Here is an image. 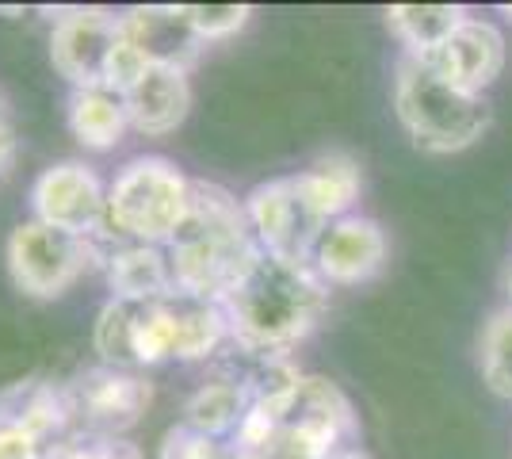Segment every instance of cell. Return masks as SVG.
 <instances>
[{
	"mask_svg": "<svg viewBox=\"0 0 512 459\" xmlns=\"http://www.w3.org/2000/svg\"><path fill=\"white\" fill-rule=\"evenodd\" d=\"M383 226L367 215H344L329 222L310 249V268L325 287H356L379 276L386 264Z\"/></svg>",
	"mask_w": 512,
	"mask_h": 459,
	"instance_id": "obj_11",
	"label": "cell"
},
{
	"mask_svg": "<svg viewBox=\"0 0 512 459\" xmlns=\"http://www.w3.org/2000/svg\"><path fill=\"white\" fill-rule=\"evenodd\" d=\"M172 264V284L184 295L222 303L260 257L245 203L230 196L222 184L195 180L192 207L180 230L165 245Z\"/></svg>",
	"mask_w": 512,
	"mask_h": 459,
	"instance_id": "obj_3",
	"label": "cell"
},
{
	"mask_svg": "<svg viewBox=\"0 0 512 459\" xmlns=\"http://www.w3.org/2000/svg\"><path fill=\"white\" fill-rule=\"evenodd\" d=\"M394 115L425 153L470 150L490 131L493 108L486 96H467L436 77L425 58L402 54L394 69Z\"/></svg>",
	"mask_w": 512,
	"mask_h": 459,
	"instance_id": "obj_4",
	"label": "cell"
},
{
	"mask_svg": "<svg viewBox=\"0 0 512 459\" xmlns=\"http://www.w3.org/2000/svg\"><path fill=\"white\" fill-rule=\"evenodd\" d=\"M425 62L451 88L467 96H486V88L505 69V35L493 20L467 16L432 54H425Z\"/></svg>",
	"mask_w": 512,
	"mask_h": 459,
	"instance_id": "obj_13",
	"label": "cell"
},
{
	"mask_svg": "<svg viewBox=\"0 0 512 459\" xmlns=\"http://www.w3.org/2000/svg\"><path fill=\"white\" fill-rule=\"evenodd\" d=\"M96 352L111 368L146 372L157 364L211 360L230 345V322L222 303L172 291L161 299H107L96 314Z\"/></svg>",
	"mask_w": 512,
	"mask_h": 459,
	"instance_id": "obj_1",
	"label": "cell"
},
{
	"mask_svg": "<svg viewBox=\"0 0 512 459\" xmlns=\"http://www.w3.org/2000/svg\"><path fill=\"white\" fill-rule=\"evenodd\" d=\"M279 425V459H329L348 444H360V421L348 394L321 375H302Z\"/></svg>",
	"mask_w": 512,
	"mask_h": 459,
	"instance_id": "obj_7",
	"label": "cell"
},
{
	"mask_svg": "<svg viewBox=\"0 0 512 459\" xmlns=\"http://www.w3.org/2000/svg\"><path fill=\"white\" fill-rule=\"evenodd\" d=\"M0 123H4V108H0Z\"/></svg>",
	"mask_w": 512,
	"mask_h": 459,
	"instance_id": "obj_31",
	"label": "cell"
},
{
	"mask_svg": "<svg viewBox=\"0 0 512 459\" xmlns=\"http://www.w3.org/2000/svg\"><path fill=\"white\" fill-rule=\"evenodd\" d=\"M192 184L195 180L161 153L127 161L107 184V238L169 245L192 207Z\"/></svg>",
	"mask_w": 512,
	"mask_h": 459,
	"instance_id": "obj_5",
	"label": "cell"
},
{
	"mask_svg": "<svg viewBox=\"0 0 512 459\" xmlns=\"http://www.w3.org/2000/svg\"><path fill=\"white\" fill-rule=\"evenodd\" d=\"M0 425H16L39 440L46 452H54L62 440L73 437L69 394L46 379H23L0 394Z\"/></svg>",
	"mask_w": 512,
	"mask_h": 459,
	"instance_id": "obj_15",
	"label": "cell"
},
{
	"mask_svg": "<svg viewBox=\"0 0 512 459\" xmlns=\"http://www.w3.org/2000/svg\"><path fill=\"white\" fill-rule=\"evenodd\" d=\"M329 459H371V456H367V452H363L360 444H348V448H341V452H337V456H329Z\"/></svg>",
	"mask_w": 512,
	"mask_h": 459,
	"instance_id": "obj_28",
	"label": "cell"
},
{
	"mask_svg": "<svg viewBox=\"0 0 512 459\" xmlns=\"http://www.w3.org/2000/svg\"><path fill=\"white\" fill-rule=\"evenodd\" d=\"M180 16L195 39L207 46L234 39L237 31L253 20V8L249 4H180Z\"/></svg>",
	"mask_w": 512,
	"mask_h": 459,
	"instance_id": "obj_23",
	"label": "cell"
},
{
	"mask_svg": "<svg viewBox=\"0 0 512 459\" xmlns=\"http://www.w3.org/2000/svg\"><path fill=\"white\" fill-rule=\"evenodd\" d=\"M249 414V391L237 375L211 379L184 402V429L211 440H234L237 425Z\"/></svg>",
	"mask_w": 512,
	"mask_h": 459,
	"instance_id": "obj_20",
	"label": "cell"
},
{
	"mask_svg": "<svg viewBox=\"0 0 512 459\" xmlns=\"http://www.w3.org/2000/svg\"><path fill=\"white\" fill-rule=\"evenodd\" d=\"M478 368H482V383L497 398H509L512 402V306H501L486 322V329H482Z\"/></svg>",
	"mask_w": 512,
	"mask_h": 459,
	"instance_id": "obj_22",
	"label": "cell"
},
{
	"mask_svg": "<svg viewBox=\"0 0 512 459\" xmlns=\"http://www.w3.org/2000/svg\"><path fill=\"white\" fill-rule=\"evenodd\" d=\"M123 104L130 115V131L150 134H172L192 111V81H188V66L176 62H153L138 85L123 92Z\"/></svg>",
	"mask_w": 512,
	"mask_h": 459,
	"instance_id": "obj_14",
	"label": "cell"
},
{
	"mask_svg": "<svg viewBox=\"0 0 512 459\" xmlns=\"http://www.w3.org/2000/svg\"><path fill=\"white\" fill-rule=\"evenodd\" d=\"M505 287H509V306H512V268H509V284Z\"/></svg>",
	"mask_w": 512,
	"mask_h": 459,
	"instance_id": "obj_29",
	"label": "cell"
},
{
	"mask_svg": "<svg viewBox=\"0 0 512 459\" xmlns=\"http://www.w3.org/2000/svg\"><path fill=\"white\" fill-rule=\"evenodd\" d=\"M8 276L27 299H62L69 287L100 264V241L73 238L46 222L27 219L8 238Z\"/></svg>",
	"mask_w": 512,
	"mask_h": 459,
	"instance_id": "obj_6",
	"label": "cell"
},
{
	"mask_svg": "<svg viewBox=\"0 0 512 459\" xmlns=\"http://www.w3.org/2000/svg\"><path fill=\"white\" fill-rule=\"evenodd\" d=\"M69 131L85 150H115L123 142V134L130 131L127 104L119 92L111 88H73L69 96Z\"/></svg>",
	"mask_w": 512,
	"mask_h": 459,
	"instance_id": "obj_19",
	"label": "cell"
},
{
	"mask_svg": "<svg viewBox=\"0 0 512 459\" xmlns=\"http://www.w3.org/2000/svg\"><path fill=\"white\" fill-rule=\"evenodd\" d=\"M69 414H73V437H111L123 440L146 417L153 402V387L142 372L100 364L92 372L65 383Z\"/></svg>",
	"mask_w": 512,
	"mask_h": 459,
	"instance_id": "obj_8",
	"label": "cell"
},
{
	"mask_svg": "<svg viewBox=\"0 0 512 459\" xmlns=\"http://www.w3.org/2000/svg\"><path fill=\"white\" fill-rule=\"evenodd\" d=\"M153 66V58L142 50L138 43H130L127 35L119 31V39L111 46V54H107V66H104V88L111 92H130V88L138 85V77Z\"/></svg>",
	"mask_w": 512,
	"mask_h": 459,
	"instance_id": "obj_24",
	"label": "cell"
},
{
	"mask_svg": "<svg viewBox=\"0 0 512 459\" xmlns=\"http://www.w3.org/2000/svg\"><path fill=\"white\" fill-rule=\"evenodd\" d=\"M119 31L127 35L130 43H138L153 62H176L188 66L199 50V39L188 31V23L176 8H130L119 16Z\"/></svg>",
	"mask_w": 512,
	"mask_h": 459,
	"instance_id": "obj_18",
	"label": "cell"
},
{
	"mask_svg": "<svg viewBox=\"0 0 512 459\" xmlns=\"http://www.w3.org/2000/svg\"><path fill=\"white\" fill-rule=\"evenodd\" d=\"M241 203H245V219H249L260 253L291 264H310V249L325 230V222L310 211L295 176L264 180Z\"/></svg>",
	"mask_w": 512,
	"mask_h": 459,
	"instance_id": "obj_9",
	"label": "cell"
},
{
	"mask_svg": "<svg viewBox=\"0 0 512 459\" xmlns=\"http://www.w3.org/2000/svg\"><path fill=\"white\" fill-rule=\"evenodd\" d=\"M115 39L119 16L104 8H69L50 27V66L73 88H100Z\"/></svg>",
	"mask_w": 512,
	"mask_h": 459,
	"instance_id": "obj_12",
	"label": "cell"
},
{
	"mask_svg": "<svg viewBox=\"0 0 512 459\" xmlns=\"http://www.w3.org/2000/svg\"><path fill=\"white\" fill-rule=\"evenodd\" d=\"M46 459H142V452L127 444V440H111V437H69L62 440Z\"/></svg>",
	"mask_w": 512,
	"mask_h": 459,
	"instance_id": "obj_25",
	"label": "cell"
},
{
	"mask_svg": "<svg viewBox=\"0 0 512 459\" xmlns=\"http://www.w3.org/2000/svg\"><path fill=\"white\" fill-rule=\"evenodd\" d=\"M505 16H509V20H512V4H509V8H505Z\"/></svg>",
	"mask_w": 512,
	"mask_h": 459,
	"instance_id": "obj_30",
	"label": "cell"
},
{
	"mask_svg": "<svg viewBox=\"0 0 512 459\" xmlns=\"http://www.w3.org/2000/svg\"><path fill=\"white\" fill-rule=\"evenodd\" d=\"M100 264H104L111 299H134V303H142V299H161V295L176 291L165 245H142V241L111 238V245H100Z\"/></svg>",
	"mask_w": 512,
	"mask_h": 459,
	"instance_id": "obj_16",
	"label": "cell"
},
{
	"mask_svg": "<svg viewBox=\"0 0 512 459\" xmlns=\"http://www.w3.org/2000/svg\"><path fill=\"white\" fill-rule=\"evenodd\" d=\"M295 180H299L310 211H314L325 226L344 219V215H352V207H356L360 188H363L360 161L348 157V153H325L310 169L295 173Z\"/></svg>",
	"mask_w": 512,
	"mask_h": 459,
	"instance_id": "obj_17",
	"label": "cell"
},
{
	"mask_svg": "<svg viewBox=\"0 0 512 459\" xmlns=\"http://www.w3.org/2000/svg\"><path fill=\"white\" fill-rule=\"evenodd\" d=\"M329 306V287L310 264L260 253L245 280L222 299L230 345L245 356H287L306 341Z\"/></svg>",
	"mask_w": 512,
	"mask_h": 459,
	"instance_id": "obj_2",
	"label": "cell"
},
{
	"mask_svg": "<svg viewBox=\"0 0 512 459\" xmlns=\"http://www.w3.org/2000/svg\"><path fill=\"white\" fill-rule=\"evenodd\" d=\"M12 161H16V138L8 123H0V180L12 173Z\"/></svg>",
	"mask_w": 512,
	"mask_h": 459,
	"instance_id": "obj_27",
	"label": "cell"
},
{
	"mask_svg": "<svg viewBox=\"0 0 512 459\" xmlns=\"http://www.w3.org/2000/svg\"><path fill=\"white\" fill-rule=\"evenodd\" d=\"M31 215L73 238L107 234V188L85 161H58L31 184Z\"/></svg>",
	"mask_w": 512,
	"mask_h": 459,
	"instance_id": "obj_10",
	"label": "cell"
},
{
	"mask_svg": "<svg viewBox=\"0 0 512 459\" xmlns=\"http://www.w3.org/2000/svg\"><path fill=\"white\" fill-rule=\"evenodd\" d=\"M46 452L31 433H23L16 425H0V459H46Z\"/></svg>",
	"mask_w": 512,
	"mask_h": 459,
	"instance_id": "obj_26",
	"label": "cell"
},
{
	"mask_svg": "<svg viewBox=\"0 0 512 459\" xmlns=\"http://www.w3.org/2000/svg\"><path fill=\"white\" fill-rule=\"evenodd\" d=\"M467 16L470 12L463 4H394V8H386V27L402 43V54L425 58Z\"/></svg>",
	"mask_w": 512,
	"mask_h": 459,
	"instance_id": "obj_21",
	"label": "cell"
}]
</instances>
